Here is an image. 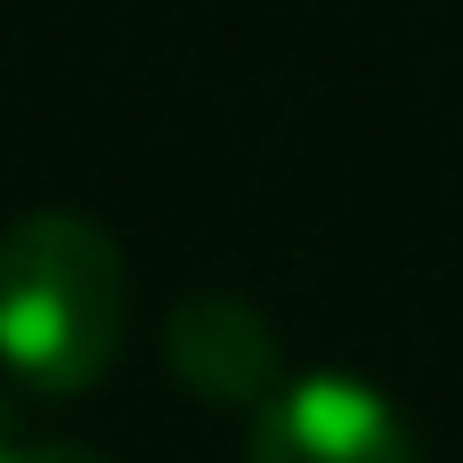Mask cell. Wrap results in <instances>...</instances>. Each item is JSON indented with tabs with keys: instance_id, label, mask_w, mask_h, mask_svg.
Masks as SVG:
<instances>
[{
	"instance_id": "6da1fadb",
	"label": "cell",
	"mask_w": 463,
	"mask_h": 463,
	"mask_svg": "<svg viewBox=\"0 0 463 463\" xmlns=\"http://www.w3.org/2000/svg\"><path fill=\"white\" fill-rule=\"evenodd\" d=\"M130 326V269L122 244L90 212H24L0 228V366L41 391H90Z\"/></svg>"
},
{
	"instance_id": "3957f363",
	"label": "cell",
	"mask_w": 463,
	"mask_h": 463,
	"mask_svg": "<svg viewBox=\"0 0 463 463\" xmlns=\"http://www.w3.org/2000/svg\"><path fill=\"white\" fill-rule=\"evenodd\" d=\"M163 366L179 374V391L212 399V407H269L285 383V350L277 326L244 301V293H187L163 317Z\"/></svg>"
},
{
	"instance_id": "7a4b0ae2",
	"label": "cell",
	"mask_w": 463,
	"mask_h": 463,
	"mask_svg": "<svg viewBox=\"0 0 463 463\" xmlns=\"http://www.w3.org/2000/svg\"><path fill=\"white\" fill-rule=\"evenodd\" d=\"M244 463H415V431L358 374H293L252 407Z\"/></svg>"
},
{
	"instance_id": "277c9868",
	"label": "cell",
	"mask_w": 463,
	"mask_h": 463,
	"mask_svg": "<svg viewBox=\"0 0 463 463\" xmlns=\"http://www.w3.org/2000/svg\"><path fill=\"white\" fill-rule=\"evenodd\" d=\"M8 463H106L98 448H81V439H16V456Z\"/></svg>"
},
{
	"instance_id": "5b68a950",
	"label": "cell",
	"mask_w": 463,
	"mask_h": 463,
	"mask_svg": "<svg viewBox=\"0 0 463 463\" xmlns=\"http://www.w3.org/2000/svg\"><path fill=\"white\" fill-rule=\"evenodd\" d=\"M16 456V415H8V399H0V463Z\"/></svg>"
}]
</instances>
